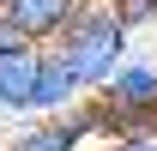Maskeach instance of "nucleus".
<instances>
[{"label": "nucleus", "mask_w": 157, "mask_h": 151, "mask_svg": "<svg viewBox=\"0 0 157 151\" xmlns=\"http://www.w3.org/2000/svg\"><path fill=\"white\" fill-rule=\"evenodd\" d=\"M133 48H139V42L127 37V24L115 18V6H109V0H85V6H78V18L48 42V55L78 79V91H85V97H97L103 85L121 73V60L133 55Z\"/></svg>", "instance_id": "obj_1"}, {"label": "nucleus", "mask_w": 157, "mask_h": 151, "mask_svg": "<svg viewBox=\"0 0 157 151\" xmlns=\"http://www.w3.org/2000/svg\"><path fill=\"white\" fill-rule=\"evenodd\" d=\"M97 103L109 115V145L157 133V55L151 48H133L121 60V73L97 91Z\"/></svg>", "instance_id": "obj_2"}, {"label": "nucleus", "mask_w": 157, "mask_h": 151, "mask_svg": "<svg viewBox=\"0 0 157 151\" xmlns=\"http://www.w3.org/2000/svg\"><path fill=\"white\" fill-rule=\"evenodd\" d=\"M42 55H48V48H36V42H24V48H12V55H0V121H6V127L30 121V109H36Z\"/></svg>", "instance_id": "obj_3"}, {"label": "nucleus", "mask_w": 157, "mask_h": 151, "mask_svg": "<svg viewBox=\"0 0 157 151\" xmlns=\"http://www.w3.org/2000/svg\"><path fill=\"white\" fill-rule=\"evenodd\" d=\"M78 6H85V0H0V18L12 24L24 42L48 48V42L78 18Z\"/></svg>", "instance_id": "obj_4"}, {"label": "nucleus", "mask_w": 157, "mask_h": 151, "mask_svg": "<svg viewBox=\"0 0 157 151\" xmlns=\"http://www.w3.org/2000/svg\"><path fill=\"white\" fill-rule=\"evenodd\" d=\"M0 151H85L67 133V121H18L0 133Z\"/></svg>", "instance_id": "obj_5"}, {"label": "nucleus", "mask_w": 157, "mask_h": 151, "mask_svg": "<svg viewBox=\"0 0 157 151\" xmlns=\"http://www.w3.org/2000/svg\"><path fill=\"white\" fill-rule=\"evenodd\" d=\"M109 6H115V18L127 24V37H145V30H157V0H109Z\"/></svg>", "instance_id": "obj_6"}, {"label": "nucleus", "mask_w": 157, "mask_h": 151, "mask_svg": "<svg viewBox=\"0 0 157 151\" xmlns=\"http://www.w3.org/2000/svg\"><path fill=\"white\" fill-rule=\"evenodd\" d=\"M103 151H157V133H145V139H121V145H103Z\"/></svg>", "instance_id": "obj_7"}, {"label": "nucleus", "mask_w": 157, "mask_h": 151, "mask_svg": "<svg viewBox=\"0 0 157 151\" xmlns=\"http://www.w3.org/2000/svg\"><path fill=\"white\" fill-rule=\"evenodd\" d=\"M12 48H24V37H18V30H12L6 18H0V55H12Z\"/></svg>", "instance_id": "obj_8"}]
</instances>
